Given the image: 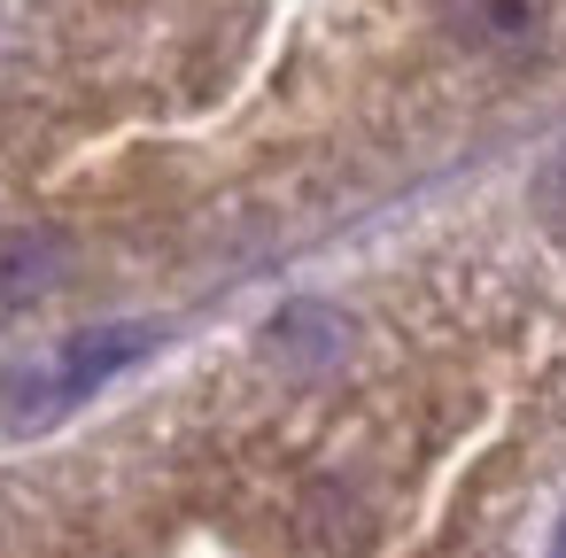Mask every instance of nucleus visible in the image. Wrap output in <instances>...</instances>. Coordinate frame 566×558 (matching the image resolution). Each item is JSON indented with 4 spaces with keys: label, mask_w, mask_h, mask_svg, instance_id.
<instances>
[{
    "label": "nucleus",
    "mask_w": 566,
    "mask_h": 558,
    "mask_svg": "<svg viewBox=\"0 0 566 558\" xmlns=\"http://www.w3.org/2000/svg\"><path fill=\"white\" fill-rule=\"evenodd\" d=\"M63 280V249L48 233H9L0 241V303H40Z\"/></svg>",
    "instance_id": "nucleus-1"
},
{
    "label": "nucleus",
    "mask_w": 566,
    "mask_h": 558,
    "mask_svg": "<svg viewBox=\"0 0 566 558\" xmlns=\"http://www.w3.org/2000/svg\"><path fill=\"white\" fill-rule=\"evenodd\" d=\"M543 24V0H458V32L473 48H520Z\"/></svg>",
    "instance_id": "nucleus-2"
},
{
    "label": "nucleus",
    "mask_w": 566,
    "mask_h": 558,
    "mask_svg": "<svg viewBox=\"0 0 566 558\" xmlns=\"http://www.w3.org/2000/svg\"><path fill=\"white\" fill-rule=\"evenodd\" d=\"M133 349H140V334H86V341H71L63 349V372H55V396H78V388L109 380Z\"/></svg>",
    "instance_id": "nucleus-3"
},
{
    "label": "nucleus",
    "mask_w": 566,
    "mask_h": 558,
    "mask_svg": "<svg viewBox=\"0 0 566 558\" xmlns=\"http://www.w3.org/2000/svg\"><path fill=\"white\" fill-rule=\"evenodd\" d=\"M334 341H342V326H334L326 310H311V303L272 326V349H280L287 365H318V357H334Z\"/></svg>",
    "instance_id": "nucleus-4"
},
{
    "label": "nucleus",
    "mask_w": 566,
    "mask_h": 558,
    "mask_svg": "<svg viewBox=\"0 0 566 558\" xmlns=\"http://www.w3.org/2000/svg\"><path fill=\"white\" fill-rule=\"evenodd\" d=\"M311 535H318L326 550H357V543H365V512L326 488V496H311Z\"/></svg>",
    "instance_id": "nucleus-5"
},
{
    "label": "nucleus",
    "mask_w": 566,
    "mask_h": 558,
    "mask_svg": "<svg viewBox=\"0 0 566 558\" xmlns=\"http://www.w3.org/2000/svg\"><path fill=\"white\" fill-rule=\"evenodd\" d=\"M558 550H566V535H558Z\"/></svg>",
    "instance_id": "nucleus-6"
}]
</instances>
